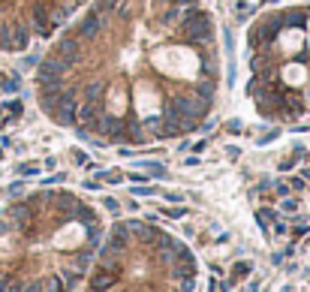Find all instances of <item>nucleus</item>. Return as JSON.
<instances>
[{
    "label": "nucleus",
    "mask_w": 310,
    "mask_h": 292,
    "mask_svg": "<svg viewBox=\"0 0 310 292\" xmlns=\"http://www.w3.org/2000/svg\"><path fill=\"white\" fill-rule=\"evenodd\" d=\"M142 169H148L154 178H166V163H157V160H142Z\"/></svg>",
    "instance_id": "f257e3e1"
},
{
    "label": "nucleus",
    "mask_w": 310,
    "mask_h": 292,
    "mask_svg": "<svg viewBox=\"0 0 310 292\" xmlns=\"http://www.w3.org/2000/svg\"><path fill=\"white\" fill-rule=\"evenodd\" d=\"M250 271H253V262H247V259H244V262H238V265L232 268V283H238L241 277H247Z\"/></svg>",
    "instance_id": "f03ea898"
},
{
    "label": "nucleus",
    "mask_w": 310,
    "mask_h": 292,
    "mask_svg": "<svg viewBox=\"0 0 310 292\" xmlns=\"http://www.w3.org/2000/svg\"><path fill=\"white\" fill-rule=\"evenodd\" d=\"M3 109H6L12 117H21V115H24V102H21V99H6Z\"/></svg>",
    "instance_id": "7ed1b4c3"
},
{
    "label": "nucleus",
    "mask_w": 310,
    "mask_h": 292,
    "mask_svg": "<svg viewBox=\"0 0 310 292\" xmlns=\"http://www.w3.org/2000/svg\"><path fill=\"white\" fill-rule=\"evenodd\" d=\"M99 178H102V181H109V184H120L127 175H120V172L115 169V172H99Z\"/></svg>",
    "instance_id": "20e7f679"
},
{
    "label": "nucleus",
    "mask_w": 310,
    "mask_h": 292,
    "mask_svg": "<svg viewBox=\"0 0 310 292\" xmlns=\"http://www.w3.org/2000/svg\"><path fill=\"white\" fill-rule=\"evenodd\" d=\"M226 133L229 136H241V133H244V124H241L238 117H232V121H226Z\"/></svg>",
    "instance_id": "39448f33"
},
{
    "label": "nucleus",
    "mask_w": 310,
    "mask_h": 292,
    "mask_svg": "<svg viewBox=\"0 0 310 292\" xmlns=\"http://www.w3.org/2000/svg\"><path fill=\"white\" fill-rule=\"evenodd\" d=\"M178 292H196V277H181Z\"/></svg>",
    "instance_id": "423d86ee"
},
{
    "label": "nucleus",
    "mask_w": 310,
    "mask_h": 292,
    "mask_svg": "<svg viewBox=\"0 0 310 292\" xmlns=\"http://www.w3.org/2000/svg\"><path fill=\"white\" fill-rule=\"evenodd\" d=\"M226 81L235 84V60H232V55L226 58Z\"/></svg>",
    "instance_id": "0eeeda50"
},
{
    "label": "nucleus",
    "mask_w": 310,
    "mask_h": 292,
    "mask_svg": "<svg viewBox=\"0 0 310 292\" xmlns=\"http://www.w3.org/2000/svg\"><path fill=\"white\" fill-rule=\"evenodd\" d=\"M102 205H106V211H112V214H117V211H120V202H117V199H112V196L102 199Z\"/></svg>",
    "instance_id": "6e6552de"
},
{
    "label": "nucleus",
    "mask_w": 310,
    "mask_h": 292,
    "mask_svg": "<svg viewBox=\"0 0 310 292\" xmlns=\"http://www.w3.org/2000/svg\"><path fill=\"white\" fill-rule=\"evenodd\" d=\"M163 214H166V217H172V220H178V217H184V214H187V208H178V205H175V208H163Z\"/></svg>",
    "instance_id": "1a4fd4ad"
},
{
    "label": "nucleus",
    "mask_w": 310,
    "mask_h": 292,
    "mask_svg": "<svg viewBox=\"0 0 310 292\" xmlns=\"http://www.w3.org/2000/svg\"><path fill=\"white\" fill-rule=\"evenodd\" d=\"M277 136H280V130H271V133H265V136H262V139H256V145H259V148H262V145H268V142H274V139H277Z\"/></svg>",
    "instance_id": "9d476101"
},
{
    "label": "nucleus",
    "mask_w": 310,
    "mask_h": 292,
    "mask_svg": "<svg viewBox=\"0 0 310 292\" xmlns=\"http://www.w3.org/2000/svg\"><path fill=\"white\" fill-rule=\"evenodd\" d=\"M19 172H21V175H37L39 166H37V163H21V166H19Z\"/></svg>",
    "instance_id": "9b49d317"
},
{
    "label": "nucleus",
    "mask_w": 310,
    "mask_h": 292,
    "mask_svg": "<svg viewBox=\"0 0 310 292\" xmlns=\"http://www.w3.org/2000/svg\"><path fill=\"white\" fill-rule=\"evenodd\" d=\"M127 181H133V184H145V181H148V175H145V172H130Z\"/></svg>",
    "instance_id": "f8f14e48"
},
{
    "label": "nucleus",
    "mask_w": 310,
    "mask_h": 292,
    "mask_svg": "<svg viewBox=\"0 0 310 292\" xmlns=\"http://www.w3.org/2000/svg\"><path fill=\"white\" fill-rule=\"evenodd\" d=\"M199 0H169V6H178V9H187V6H196Z\"/></svg>",
    "instance_id": "ddd939ff"
},
{
    "label": "nucleus",
    "mask_w": 310,
    "mask_h": 292,
    "mask_svg": "<svg viewBox=\"0 0 310 292\" xmlns=\"http://www.w3.org/2000/svg\"><path fill=\"white\" fill-rule=\"evenodd\" d=\"M6 193H9V196H21V193H24V184H21V181L9 184V190H6Z\"/></svg>",
    "instance_id": "4468645a"
},
{
    "label": "nucleus",
    "mask_w": 310,
    "mask_h": 292,
    "mask_svg": "<svg viewBox=\"0 0 310 292\" xmlns=\"http://www.w3.org/2000/svg\"><path fill=\"white\" fill-rule=\"evenodd\" d=\"M154 193H157V190H154V187H136V190H133V196H154Z\"/></svg>",
    "instance_id": "2eb2a0df"
},
{
    "label": "nucleus",
    "mask_w": 310,
    "mask_h": 292,
    "mask_svg": "<svg viewBox=\"0 0 310 292\" xmlns=\"http://www.w3.org/2000/svg\"><path fill=\"white\" fill-rule=\"evenodd\" d=\"M283 211H286V214H295V211H298V202H295V199H283Z\"/></svg>",
    "instance_id": "dca6fc26"
},
{
    "label": "nucleus",
    "mask_w": 310,
    "mask_h": 292,
    "mask_svg": "<svg viewBox=\"0 0 310 292\" xmlns=\"http://www.w3.org/2000/svg\"><path fill=\"white\" fill-rule=\"evenodd\" d=\"M73 160H76L78 166H84V163H88V154H84V151H78V148H73Z\"/></svg>",
    "instance_id": "f3484780"
},
{
    "label": "nucleus",
    "mask_w": 310,
    "mask_h": 292,
    "mask_svg": "<svg viewBox=\"0 0 310 292\" xmlns=\"http://www.w3.org/2000/svg\"><path fill=\"white\" fill-rule=\"evenodd\" d=\"M289 190H292V187H289L286 181H277V196H283V199H286V196H289Z\"/></svg>",
    "instance_id": "a211bd4d"
},
{
    "label": "nucleus",
    "mask_w": 310,
    "mask_h": 292,
    "mask_svg": "<svg viewBox=\"0 0 310 292\" xmlns=\"http://www.w3.org/2000/svg\"><path fill=\"white\" fill-rule=\"evenodd\" d=\"M163 199H166V202H172V205H178L184 196H181V193H163Z\"/></svg>",
    "instance_id": "6ab92c4d"
},
{
    "label": "nucleus",
    "mask_w": 310,
    "mask_h": 292,
    "mask_svg": "<svg viewBox=\"0 0 310 292\" xmlns=\"http://www.w3.org/2000/svg\"><path fill=\"white\" fill-rule=\"evenodd\" d=\"M81 187H84V190H99L102 184H99V181H91V178H84V184H81Z\"/></svg>",
    "instance_id": "aec40b11"
},
{
    "label": "nucleus",
    "mask_w": 310,
    "mask_h": 292,
    "mask_svg": "<svg viewBox=\"0 0 310 292\" xmlns=\"http://www.w3.org/2000/svg\"><path fill=\"white\" fill-rule=\"evenodd\" d=\"M205 148H208V139H199V142H196V145H193L190 151H193V154H202Z\"/></svg>",
    "instance_id": "412c9836"
},
{
    "label": "nucleus",
    "mask_w": 310,
    "mask_h": 292,
    "mask_svg": "<svg viewBox=\"0 0 310 292\" xmlns=\"http://www.w3.org/2000/svg\"><path fill=\"white\" fill-rule=\"evenodd\" d=\"M295 163H298V157H292V160H283V163H280V172H289V169L295 166Z\"/></svg>",
    "instance_id": "4be33fe9"
},
{
    "label": "nucleus",
    "mask_w": 310,
    "mask_h": 292,
    "mask_svg": "<svg viewBox=\"0 0 310 292\" xmlns=\"http://www.w3.org/2000/svg\"><path fill=\"white\" fill-rule=\"evenodd\" d=\"M289 187H292V190H304V178H295V181H292Z\"/></svg>",
    "instance_id": "5701e85b"
},
{
    "label": "nucleus",
    "mask_w": 310,
    "mask_h": 292,
    "mask_svg": "<svg viewBox=\"0 0 310 292\" xmlns=\"http://www.w3.org/2000/svg\"><path fill=\"white\" fill-rule=\"evenodd\" d=\"M217 286H220V283H217V280L211 277V280H208V292H217Z\"/></svg>",
    "instance_id": "b1692460"
},
{
    "label": "nucleus",
    "mask_w": 310,
    "mask_h": 292,
    "mask_svg": "<svg viewBox=\"0 0 310 292\" xmlns=\"http://www.w3.org/2000/svg\"><path fill=\"white\" fill-rule=\"evenodd\" d=\"M301 178H304V181H310V166H304V169H301Z\"/></svg>",
    "instance_id": "393cba45"
}]
</instances>
